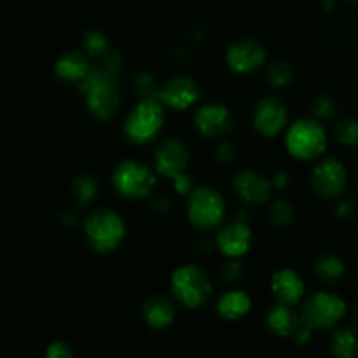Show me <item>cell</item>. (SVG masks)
I'll use <instances>...</instances> for the list:
<instances>
[{"label": "cell", "mask_w": 358, "mask_h": 358, "mask_svg": "<svg viewBox=\"0 0 358 358\" xmlns=\"http://www.w3.org/2000/svg\"><path fill=\"white\" fill-rule=\"evenodd\" d=\"M87 241L96 252H110L126 234L124 220L114 210L101 208L91 213L84 222Z\"/></svg>", "instance_id": "1"}, {"label": "cell", "mask_w": 358, "mask_h": 358, "mask_svg": "<svg viewBox=\"0 0 358 358\" xmlns=\"http://www.w3.org/2000/svg\"><path fill=\"white\" fill-rule=\"evenodd\" d=\"M164 110L159 98H142L126 119V135L135 143H147L161 131Z\"/></svg>", "instance_id": "2"}, {"label": "cell", "mask_w": 358, "mask_h": 358, "mask_svg": "<svg viewBox=\"0 0 358 358\" xmlns=\"http://www.w3.org/2000/svg\"><path fill=\"white\" fill-rule=\"evenodd\" d=\"M327 147V135L320 122L313 119H301L287 133V149L299 159H313Z\"/></svg>", "instance_id": "3"}, {"label": "cell", "mask_w": 358, "mask_h": 358, "mask_svg": "<svg viewBox=\"0 0 358 358\" xmlns=\"http://www.w3.org/2000/svg\"><path fill=\"white\" fill-rule=\"evenodd\" d=\"M346 313L345 301L331 292L313 294L301 310V322L310 329H329L338 324Z\"/></svg>", "instance_id": "4"}, {"label": "cell", "mask_w": 358, "mask_h": 358, "mask_svg": "<svg viewBox=\"0 0 358 358\" xmlns=\"http://www.w3.org/2000/svg\"><path fill=\"white\" fill-rule=\"evenodd\" d=\"M171 290L184 306L198 308L208 299L212 283L203 269L196 266H182L171 276Z\"/></svg>", "instance_id": "5"}, {"label": "cell", "mask_w": 358, "mask_h": 358, "mask_svg": "<svg viewBox=\"0 0 358 358\" xmlns=\"http://www.w3.org/2000/svg\"><path fill=\"white\" fill-rule=\"evenodd\" d=\"M224 212V199L215 189L212 187H199L194 192H191L187 205L189 219L192 224L203 229H210L222 222Z\"/></svg>", "instance_id": "6"}, {"label": "cell", "mask_w": 358, "mask_h": 358, "mask_svg": "<svg viewBox=\"0 0 358 358\" xmlns=\"http://www.w3.org/2000/svg\"><path fill=\"white\" fill-rule=\"evenodd\" d=\"M114 185L122 196L128 198H145L156 185L152 171L136 161H122L114 171Z\"/></svg>", "instance_id": "7"}, {"label": "cell", "mask_w": 358, "mask_h": 358, "mask_svg": "<svg viewBox=\"0 0 358 358\" xmlns=\"http://www.w3.org/2000/svg\"><path fill=\"white\" fill-rule=\"evenodd\" d=\"M346 170L339 161L327 159L313 171V189L324 198H336L345 191Z\"/></svg>", "instance_id": "8"}, {"label": "cell", "mask_w": 358, "mask_h": 358, "mask_svg": "<svg viewBox=\"0 0 358 358\" xmlns=\"http://www.w3.org/2000/svg\"><path fill=\"white\" fill-rule=\"evenodd\" d=\"M199 96V86L191 77H173L164 84L163 90H159L161 103H166L168 107L175 110H184L191 107Z\"/></svg>", "instance_id": "9"}, {"label": "cell", "mask_w": 358, "mask_h": 358, "mask_svg": "<svg viewBox=\"0 0 358 358\" xmlns=\"http://www.w3.org/2000/svg\"><path fill=\"white\" fill-rule=\"evenodd\" d=\"M287 108L276 98H264L254 112V126L261 135L275 136L285 126Z\"/></svg>", "instance_id": "10"}, {"label": "cell", "mask_w": 358, "mask_h": 358, "mask_svg": "<svg viewBox=\"0 0 358 358\" xmlns=\"http://www.w3.org/2000/svg\"><path fill=\"white\" fill-rule=\"evenodd\" d=\"M154 161H156V168L161 175L173 178L175 175L185 171L189 164V154L180 140L168 138L156 150Z\"/></svg>", "instance_id": "11"}, {"label": "cell", "mask_w": 358, "mask_h": 358, "mask_svg": "<svg viewBox=\"0 0 358 358\" xmlns=\"http://www.w3.org/2000/svg\"><path fill=\"white\" fill-rule=\"evenodd\" d=\"M266 59L264 45L255 41H240L227 51V63L238 73H247L259 69Z\"/></svg>", "instance_id": "12"}, {"label": "cell", "mask_w": 358, "mask_h": 358, "mask_svg": "<svg viewBox=\"0 0 358 358\" xmlns=\"http://www.w3.org/2000/svg\"><path fill=\"white\" fill-rule=\"evenodd\" d=\"M196 126L205 136H224L233 129V117L231 112L220 103L205 105L196 114Z\"/></svg>", "instance_id": "13"}, {"label": "cell", "mask_w": 358, "mask_h": 358, "mask_svg": "<svg viewBox=\"0 0 358 358\" xmlns=\"http://www.w3.org/2000/svg\"><path fill=\"white\" fill-rule=\"evenodd\" d=\"M271 187V182L255 170H243L234 178V189L241 196V199H245L247 203H254V205L268 201Z\"/></svg>", "instance_id": "14"}, {"label": "cell", "mask_w": 358, "mask_h": 358, "mask_svg": "<svg viewBox=\"0 0 358 358\" xmlns=\"http://www.w3.org/2000/svg\"><path fill=\"white\" fill-rule=\"evenodd\" d=\"M252 233L245 222H233L224 227L217 236V247L227 257H240L250 248Z\"/></svg>", "instance_id": "15"}, {"label": "cell", "mask_w": 358, "mask_h": 358, "mask_svg": "<svg viewBox=\"0 0 358 358\" xmlns=\"http://www.w3.org/2000/svg\"><path fill=\"white\" fill-rule=\"evenodd\" d=\"M271 289L276 299L283 304L299 303L304 296V283L301 276L292 269H280L273 275Z\"/></svg>", "instance_id": "16"}, {"label": "cell", "mask_w": 358, "mask_h": 358, "mask_svg": "<svg viewBox=\"0 0 358 358\" xmlns=\"http://www.w3.org/2000/svg\"><path fill=\"white\" fill-rule=\"evenodd\" d=\"M175 310L168 297L156 296L143 304V318L152 329H164L173 322Z\"/></svg>", "instance_id": "17"}, {"label": "cell", "mask_w": 358, "mask_h": 358, "mask_svg": "<svg viewBox=\"0 0 358 358\" xmlns=\"http://www.w3.org/2000/svg\"><path fill=\"white\" fill-rule=\"evenodd\" d=\"M90 63L87 58L79 51H66L62 58L56 62L55 70L56 76L63 80H83L86 77L87 70H90Z\"/></svg>", "instance_id": "18"}, {"label": "cell", "mask_w": 358, "mask_h": 358, "mask_svg": "<svg viewBox=\"0 0 358 358\" xmlns=\"http://www.w3.org/2000/svg\"><path fill=\"white\" fill-rule=\"evenodd\" d=\"M303 324L301 318L290 310L289 304H276L275 308H271V311L268 313V325L275 334L283 336H294V332L299 329V325Z\"/></svg>", "instance_id": "19"}, {"label": "cell", "mask_w": 358, "mask_h": 358, "mask_svg": "<svg viewBox=\"0 0 358 358\" xmlns=\"http://www.w3.org/2000/svg\"><path fill=\"white\" fill-rule=\"evenodd\" d=\"M252 301L241 290H231L226 296L220 297L219 301V313L220 317L229 318V320H236V318L245 317L250 311Z\"/></svg>", "instance_id": "20"}, {"label": "cell", "mask_w": 358, "mask_h": 358, "mask_svg": "<svg viewBox=\"0 0 358 358\" xmlns=\"http://www.w3.org/2000/svg\"><path fill=\"white\" fill-rule=\"evenodd\" d=\"M332 353L343 358L358 355V332L355 329H339L332 336Z\"/></svg>", "instance_id": "21"}, {"label": "cell", "mask_w": 358, "mask_h": 358, "mask_svg": "<svg viewBox=\"0 0 358 358\" xmlns=\"http://www.w3.org/2000/svg\"><path fill=\"white\" fill-rule=\"evenodd\" d=\"M315 271L320 276L322 280H327V282H336L343 276L345 273V264H343L341 259L338 255H322L320 259L315 264Z\"/></svg>", "instance_id": "22"}, {"label": "cell", "mask_w": 358, "mask_h": 358, "mask_svg": "<svg viewBox=\"0 0 358 358\" xmlns=\"http://www.w3.org/2000/svg\"><path fill=\"white\" fill-rule=\"evenodd\" d=\"M73 196L79 203H90L98 192V180L93 175H79L72 182Z\"/></svg>", "instance_id": "23"}, {"label": "cell", "mask_w": 358, "mask_h": 358, "mask_svg": "<svg viewBox=\"0 0 358 358\" xmlns=\"http://www.w3.org/2000/svg\"><path fill=\"white\" fill-rule=\"evenodd\" d=\"M84 48L90 55L101 56L105 51H108V38L101 31L91 30L84 35Z\"/></svg>", "instance_id": "24"}, {"label": "cell", "mask_w": 358, "mask_h": 358, "mask_svg": "<svg viewBox=\"0 0 358 358\" xmlns=\"http://www.w3.org/2000/svg\"><path fill=\"white\" fill-rule=\"evenodd\" d=\"M336 135L346 145H358V121L357 119H343L336 126Z\"/></svg>", "instance_id": "25"}, {"label": "cell", "mask_w": 358, "mask_h": 358, "mask_svg": "<svg viewBox=\"0 0 358 358\" xmlns=\"http://www.w3.org/2000/svg\"><path fill=\"white\" fill-rule=\"evenodd\" d=\"M269 219H271V224L275 227H285L292 222L294 212L290 208L289 203L285 201H276L273 205L271 212H269Z\"/></svg>", "instance_id": "26"}, {"label": "cell", "mask_w": 358, "mask_h": 358, "mask_svg": "<svg viewBox=\"0 0 358 358\" xmlns=\"http://www.w3.org/2000/svg\"><path fill=\"white\" fill-rule=\"evenodd\" d=\"M290 79H292V69H290L289 63L280 62V63H275V65L269 69L268 80L271 86L275 87L285 86L287 83H290Z\"/></svg>", "instance_id": "27"}, {"label": "cell", "mask_w": 358, "mask_h": 358, "mask_svg": "<svg viewBox=\"0 0 358 358\" xmlns=\"http://www.w3.org/2000/svg\"><path fill=\"white\" fill-rule=\"evenodd\" d=\"M135 84L138 93L142 94V98H159V91L156 90L152 76H149V73H140V76H136Z\"/></svg>", "instance_id": "28"}, {"label": "cell", "mask_w": 358, "mask_h": 358, "mask_svg": "<svg viewBox=\"0 0 358 358\" xmlns=\"http://www.w3.org/2000/svg\"><path fill=\"white\" fill-rule=\"evenodd\" d=\"M313 112L322 119H331L336 112V101L331 96H322L315 101Z\"/></svg>", "instance_id": "29"}, {"label": "cell", "mask_w": 358, "mask_h": 358, "mask_svg": "<svg viewBox=\"0 0 358 358\" xmlns=\"http://www.w3.org/2000/svg\"><path fill=\"white\" fill-rule=\"evenodd\" d=\"M243 275H245V268L238 261L227 262L222 269V278L226 280L227 283L240 282V280L243 278Z\"/></svg>", "instance_id": "30"}, {"label": "cell", "mask_w": 358, "mask_h": 358, "mask_svg": "<svg viewBox=\"0 0 358 358\" xmlns=\"http://www.w3.org/2000/svg\"><path fill=\"white\" fill-rule=\"evenodd\" d=\"M173 182H175V189H177L178 194H189L192 189V185H194V182H192V178L189 177L185 171H182V173L175 175L173 177Z\"/></svg>", "instance_id": "31"}, {"label": "cell", "mask_w": 358, "mask_h": 358, "mask_svg": "<svg viewBox=\"0 0 358 358\" xmlns=\"http://www.w3.org/2000/svg\"><path fill=\"white\" fill-rule=\"evenodd\" d=\"M72 355L73 353H72V350L69 348V345H65V343H62V341L52 343V345L48 348L49 358H70Z\"/></svg>", "instance_id": "32"}, {"label": "cell", "mask_w": 358, "mask_h": 358, "mask_svg": "<svg viewBox=\"0 0 358 358\" xmlns=\"http://www.w3.org/2000/svg\"><path fill=\"white\" fill-rule=\"evenodd\" d=\"M217 159H219L222 164H229L231 161L234 159L233 145H229V143H222V145L217 149Z\"/></svg>", "instance_id": "33"}, {"label": "cell", "mask_w": 358, "mask_h": 358, "mask_svg": "<svg viewBox=\"0 0 358 358\" xmlns=\"http://www.w3.org/2000/svg\"><path fill=\"white\" fill-rule=\"evenodd\" d=\"M311 331H313V329H310L308 325H304V324H303V327L297 329V331L294 332V338H296L297 345H306V343L311 339Z\"/></svg>", "instance_id": "34"}, {"label": "cell", "mask_w": 358, "mask_h": 358, "mask_svg": "<svg viewBox=\"0 0 358 358\" xmlns=\"http://www.w3.org/2000/svg\"><path fill=\"white\" fill-rule=\"evenodd\" d=\"M350 213H352V206H350V203H341L338 208V215L343 217V219H346Z\"/></svg>", "instance_id": "35"}, {"label": "cell", "mask_w": 358, "mask_h": 358, "mask_svg": "<svg viewBox=\"0 0 358 358\" xmlns=\"http://www.w3.org/2000/svg\"><path fill=\"white\" fill-rule=\"evenodd\" d=\"M287 182H289V178H287V175H285V173H280V175H276L275 182H273V184H275L276 187H285Z\"/></svg>", "instance_id": "36"}, {"label": "cell", "mask_w": 358, "mask_h": 358, "mask_svg": "<svg viewBox=\"0 0 358 358\" xmlns=\"http://www.w3.org/2000/svg\"><path fill=\"white\" fill-rule=\"evenodd\" d=\"M355 315H357V318H358V304H357V308H355Z\"/></svg>", "instance_id": "37"}, {"label": "cell", "mask_w": 358, "mask_h": 358, "mask_svg": "<svg viewBox=\"0 0 358 358\" xmlns=\"http://www.w3.org/2000/svg\"><path fill=\"white\" fill-rule=\"evenodd\" d=\"M350 2H358V0H350Z\"/></svg>", "instance_id": "38"}]
</instances>
